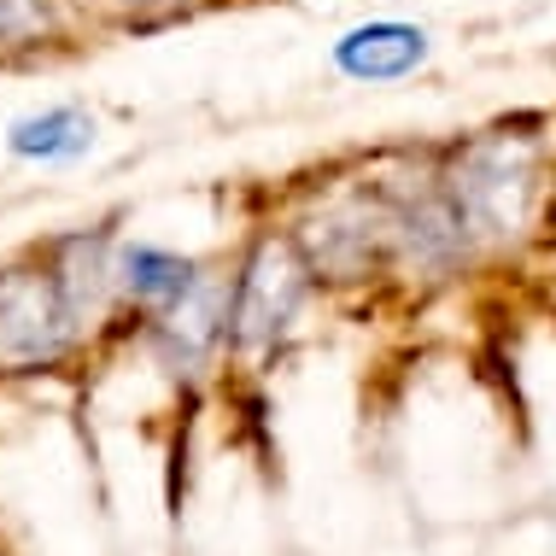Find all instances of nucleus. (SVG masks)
<instances>
[{"mask_svg": "<svg viewBox=\"0 0 556 556\" xmlns=\"http://www.w3.org/2000/svg\"><path fill=\"white\" fill-rule=\"evenodd\" d=\"M48 269H53V281H59V293H65V305H71V317H77L83 334L106 323L112 305L124 299V288H117V247L106 235L59 240Z\"/></svg>", "mask_w": 556, "mask_h": 556, "instance_id": "obj_6", "label": "nucleus"}, {"mask_svg": "<svg viewBox=\"0 0 556 556\" xmlns=\"http://www.w3.org/2000/svg\"><path fill=\"white\" fill-rule=\"evenodd\" d=\"M311 293L317 276L299 258L293 235H258L229 276V352L240 364H269L276 352H288Z\"/></svg>", "mask_w": 556, "mask_h": 556, "instance_id": "obj_3", "label": "nucleus"}, {"mask_svg": "<svg viewBox=\"0 0 556 556\" xmlns=\"http://www.w3.org/2000/svg\"><path fill=\"white\" fill-rule=\"evenodd\" d=\"M48 29V0H0V48L36 41Z\"/></svg>", "mask_w": 556, "mask_h": 556, "instance_id": "obj_10", "label": "nucleus"}, {"mask_svg": "<svg viewBox=\"0 0 556 556\" xmlns=\"http://www.w3.org/2000/svg\"><path fill=\"white\" fill-rule=\"evenodd\" d=\"M7 147L18 159H36V164H71L94 147V117L83 106H48L36 117H18L7 135Z\"/></svg>", "mask_w": 556, "mask_h": 556, "instance_id": "obj_9", "label": "nucleus"}, {"mask_svg": "<svg viewBox=\"0 0 556 556\" xmlns=\"http://www.w3.org/2000/svg\"><path fill=\"white\" fill-rule=\"evenodd\" d=\"M147 328H153L164 369L200 375L217 352H229V276H212V269H205L200 288H193L176 311L153 317Z\"/></svg>", "mask_w": 556, "mask_h": 556, "instance_id": "obj_5", "label": "nucleus"}, {"mask_svg": "<svg viewBox=\"0 0 556 556\" xmlns=\"http://www.w3.org/2000/svg\"><path fill=\"white\" fill-rule=\"evenodd\" d=\"M299 258L311 264L317 288H369L393 276V200L381 182L334 188L299 217Z\"/></svg>", "mask_w": 556, "mask_h": 556, "instance_id": "obj_2", "label": "nucleus"}, {"mask_svg": "<svg viewBox=\"0 0 556 556\" xmlns=\"http://www.w3.org/2000/svg\"><path fill=\"white\" fill-rule=\"evenodd\" d=\"M440 182L457 205L475 252H509L539 217V141L516 129H486L440 159Z\"/></svg>", "mask_w": 556, "mask_h": 556, "instance_id": "obj_1", "label": "nucleus"}, {"mask_svg": "<svg viewBox=\"0 0 556 556\" xmlns=\"http://www.w3.org/2000/svg\"><path fill=\"white\" fill-rule=\"evenodd\" d=\"M205 281V264L182 258V252H164V247H117V288L147 323L176 311L182 299Z\"/></svg>", "mask_w": 556, "mask_h": 556, "instance_id": "obj_8", "label": "nucleus"}, {"mask_svg": "<svg viewBox=\"0 0 556 556\" xmlns=\"http://www.w3.org/2000/svg\"><path fill=\"white\" fill-rule=\"evenodd\" d=\"M428 29L422 24H399V18H375L357 24L334 41V71L352 83H399L416 65H428Z\"/></svg>", "mask_w": 556, "mask_h": 556, "instance_id": "obj_7", "label": "nucleus"}, {"mask_svg": "<svg viewBox=\"0 0 556 556\" xmlns=\"http://www.w3.org/2000/svg\"><path fill=\"white\" fill-rule=\"evenodd\" d=\"M83 345L48 264L0 269V375H48Z\"/></svg>", "mask_w": 556, "mask_h": 556, "instance_id": "obj_4", "label": "nucleus"}]
</instances>
